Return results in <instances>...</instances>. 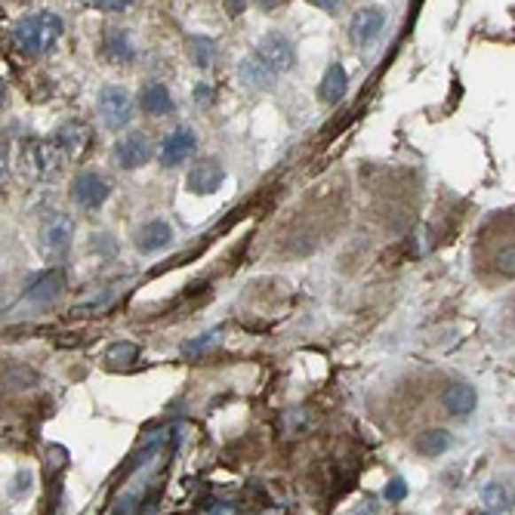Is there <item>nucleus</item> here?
Wrapping results in <instances>:
<instances>
[{
  "label": "nucleus",
  "instance_id": "nucleus-1",
  "mask_svg": "<svg viewBox=\"0 0 515 515\" xmlns=\"http://www.w3.org/2000/svg\"><path fill=\"white\" fill-rule=\"evenodd\" d=\"M62 31H66V22H62L56 12L37 10L16 22V28H12V43H16L25 56H47L50 50L59 43Z\"/></svg>",
  "mask_w": 515,
  "mask_h": 515
},
{
  "label": "nucleus",
  "instance_id": "nucleus-2",
  "mask_svg": "<svg viewBox=\"0 0 515 515\" xmlns=\"http://www.w3.org/2000/svg\"><path fill=\"white\" fill-rule=\"evenodd\" d=\"M133 112H137V105H133V96L127 93L124 87H118V83H108V87L99 90V99H96V114H99L102 127L105 130H124V127H130L133 121Z\"/></svg>",
  "mask_w": 515,
  "mask_h": 515
},
{
  "label": "nucleus",
  "instance_id": "nucleus-3",
  "mask_svg": "<svg viewBox=\"0 0 515 515\" xmlns=\"http://www.w3.org/2000/svg\"><path fill=\"white\" fill-rule=\"evenodd\" d=\"M254 56H260L266 66H272L278 74H285V72H293L296 66V43L285 31H269V35H262L256 41Z\"/></svg>",
  "mask_w": 515,
  "mask_h": 515
},
{
  "label": "nucleus",
  "instance_id": "nucleus-4",
  "mask_svg": "<svg viewBox=\"0 0 515 515\" xmlns=\"http://www.w3.org/2000/svg\"><path fill=\"white\" fill-rule=\"evenodd\" d=\"M74 238V220L62 210H50L47 216L41 220V247L43 254L50 256H62L68 254Z\"/></svg>",
  "mask_w": 515,
  "mask_h": 515
},
{
  "label": "nucleus",
  "instance_id": "nucleus-5",
  "mask_svg": "<svg viewBox=\"0 0 515 515\" xmlns=\"http://www.w3.org/2000/svg\"><path fill=\"white\" fill-rule=\"evenodd\" d=\"M225 183V167L216 158H201L189 167V176H185V189L191 195H216Z\"/></svg>",
  "mask_w": 515,
  "mask_h": 515
},
{
  "label": "nucleus",
  "instance_id": "nucleus-6",
  "mask_svg": "<svg viewBox=\"0 0 515 515\" xmlns=\"http://www.w3.org/2000/svg\"><path fill=\"white\" fill-rule=\"evenodd\" d=\"M386 28V10L383 6H362L349 22V41L355 47H371Z\"/></svg>",
  "mask_w": 515,
  "mask_h": 515
},
{
  "label": "nucleus",
  "instance_id": "nucleus-7",
  "mask_svg": "<svg viewBox=\"0 0 515 515\" xmlns=\"http://www.w3.org/2000/svg\"><path fill=\"white\" fill-rule=\"evenodd\" d=\"M108 195H112V189H108V183L99 173H81V176H74L72 198L83 210H99L108 201Z\"/></svg>",
  "mask_w": 515,
  "mask_h": 515
},
{
  "label": "nucleus",
  "instance_id": "nucleus-8",
  "mask_svg": "<svg viewBox=\"0 0 515 515\" xmlns=\"http://www.w3.org/2000/svg\"><path fill=\"white\" fill-rule=\"evenodd\" d=\"M195 148H198L195 130H191V127H176V130L164 139V145H160V164L164 167L185 164V160L195 154Z\"/></svg>",
  "mask_w": 515,
  "mask_h": 515
},
{
  "label": "nucleus",
  "instance_id": "nucleus-9",
  "mask_svg": "<svg viewBox=\"0 0 515 515\" xmlns=\"http://www.w3.org/2000/svg\"><path fill=\"white\" fill-rule=\"evenodd\" d=\"M114 160H118L121 170H137L152 158V143H148L145 133H127L124 139L114 143Z\"/></svg>",
  "mask_w": 515,
  "mask_h": 515
},
{
  "label": "nucleus",
  "instance_id": "nucleus-10",
  "mask_svg": "<svg viewBox=\"0 0 515 515\" xmlns=\"http://www.w3.org/2000/svg\"><path fill=\"white\" fill-rule=\"evenodd\" d=\"M278 72H275L272 66H266V62L260 59V56L250 53L247 59L238 66V81L244 83L247 90H256V93H262V90H272L275 83H278Z\"/></svg>",
  "mask_w": 515,
  "mask_h": 515
},
{
  "label": "nucleus",
  "instance_id": "nucleus-11",
  "mask_svg": "<svg viewBox=\"0 0 515 515\" xmlns=\"http://www.w3.org/2000/svg\"><path fill=\"white\" fill-rule=\"evenodd\" d=\"M441 408L450 417H469L479 408V395L469 383H450L441 395Z\"/></svg>",
  "mask_w": 515,
  "mask_h": 515
},
{
  "label": "nucleus",
  "instance_id": "nucleus-12",
  "mask_svg": "<svg viewBox=\"0 0 515 515\" xmlns=\"http://www.w3.org/2000/svg\"><path fill=\"white\" fill-rule=\"evenodd\" d=\"M139 108H143L148 118H167V114H173L176 105H173V96L164 83H148V87H143V93H139Z\"/></svg>",
  "mask_w": 515,
  "mask_h": 515
},
{
  "label": "nucleus",
  "instance_id": "nucleus-13",
  "mask_svg": "<svg viewBox=\"0 0 515 515\" xmlns=\"http://www.w3.org/2000/svg\"><path fill=\"white\" fill-rule=\"evenodd\" d=\"M62 287H66V275L62 272H47L35 281V285L25 291V300L35 302V306H50L53 300H59Z\"/></svg>",
  "mask_w": 515,
  "mask_h": 515
},
{
  "label": "nucleus",
  "instance_id": "nucleus-14",
  "mask_svg": "<svg viewBox=\"0 0 515 515\" xmlns=\"http://www.w3.org/2000/svg\"><path fill=\"white\" fill-rule=\"evenodd\" d=\"M170 241H173V229H170V222H164V220L145 222L143 229H139V235H137V247L143 250V254H154V250H164Z\"/></svg>",
  "mask_w": 515,
  "mask_h": 515
},
{
  "label": "nucleus",
  "instance_id": "nucleus-15",
  "mask_svg": "<svg viewBox=\"0 0 515 515\" xmlns=\"http://www.w3.org/2000/svg\"><path fill=\"white\" fill-rule=\"evenodd\" d=\"M105 53L112 62H133L137 59V41H133L130 31L112 28L105 35Z\"/></svg>",
  "mask_w": 515,
  "mask_h": 515
},
{
  "label": "nucleus",
  "instance_id": "nucleus-16",
  "mask_svg": "<svg viewBox=\"0 0 515 515\" xmlns=\"http://www.w3.org/2000/svg\"><path fill=\"white\" fill-rule=\"evenodd\" d=\"M450 444H454V439H450L448 429H426V433L417 435L414 448H417V454H423V456H441L450 450Z\"/></svg>",
  "mask_w": 515,
  "mask_h": 515
},
{
  "label": "nucleus",
  "instance_id": "nucleus-17",
  "mask_svg": "<svg viewBox=\"0 0 515 515\" xmlns=\"http://www.w3.org/2000/svg\"><path fill=\"white\" fill-rule=\"evenodd\" d=\"M185 50H189L191 66L198 68H214V62L220 59V47H216L214 37H189Z\"/></svg>",
  "mask_w": 515,
  "mask_h": 515
},
{
  "label": "nucleus",
  "instance_id": "nucleus-18",
  "mask_svg": "<svg viewBox=\"0 0 515 515\" xmlns=\"http://www.w3.org/2000/svg\"><path fill=\"white\" fill-rule=\"evenodd\" d=\"M346 90H349V74H346V68L339 66V62H333V66L327 68L324 81H321V96H324L327 102H339L346 96Z\"/></svg>",
  "mask_w": 515,
  "mask_h": 515
},
{
  "label": "nucleus",
  "instance_id": "nucleus-19",
  "mask_svg": "<svg viewBox=\"0 0 515 515\" xmlns=\"http://www.w3.org/2000/svg\"><path fill=\"white\" fill-rule=\"evenodd\" d=\"M481 503L488 512H512V491L500 481H491L481 488Z\"/></svg>",
  "mask_w": 515,
  "mask_h": 515
},
{
  "label": "nucleus",
  "instance_id": "nucleus-20",
  "mask_svg": "<svg viewBox=\"0 0 515 515\" xmlns=\"http://www.w3.org/2000/svg\"><path fill=\"white\" fill-rule=\"evenodd\" d=\"M281 429H285L287 439H300V435H306L308 429H312V414H308L306 408L285 410V417H281Z\"/></svg>",
  "mask_w": 515,
  "mask_h": 515
},
{
  "label": "nucleus",
  "instance_id": "nucleus-21",
  "mask_svg": "<svg viewBox=\"0 0 515 515\" xmlns=\"http://www.w3.org/2000/svg\"><path fill=\"white\" fill-rule=\"evenodd\" d=\"M83 139H87V130H83L81 124H68L66 130L56 133L53 148H66V154H72V152H77V148L83 145Z\"/></svg>",
  "mask_w": 515,
  "mask_h": 515
},
{
  "label": "nucleus",
  "instance_id": "nucleus-22",
  "mask_svg": "<svg viewBox=\"0 0 515 515\" xmlns=\"http://www.w3.org/2000/svg\"><path fill=\"white\" fill-rule=\"evenodd\" d=\"M216 346H220V333H204V337L183 343V355H185V358H201L204 352L216 349Z\"/></svg>",
  "mask_w": 515,
  "mask_h": 515
},
{
  "label": "nucleus",
  "instance_id": "nucleus-23",
  "mask_svg": "<svg viewBox=\"0 0 515 515\" xmlns=\"http://www.w3.org/2000/svg\"><path fill=\"white\" fill-rule=\"evenodd\" d=\"M133 358H137V346H130V343H118L112 352H108V362L121 364V368H124L127 362H133Z\"/></svg>",
  "mask_w": 515,
  "mask_h": 515
},
{
  "label": "nucleus",
  "instance_id": "nucleus-24",
  "mask_svg": "<svg viewBox=\"0 0 515 515\" xmlns=\"http://www.w3.org/2000/svg\"><path fill=\"white\" fill-rule=\"evenodd\" d=\"M28 491H31V472H28V469H22V472H19L16 479H12V485H10V497H12V500H22Z\"/></svg>",
  "mask_w": 515,
  "mask_h": 515
},
{
  "label": "nucleus",
  "instance_id": "nucleus-25",
  "mask_svg": "<svg viewBox=\"0 0 515 515\" xmlns=\"http://www.w3.org/2000/svg\"><path fill=\"white\" fill-rule=\"evenodd\" d=\"M96 10H105V12H124L133 6V0H90Z\"/></svg>",
  "mask_w": 515,
  "mask_h": 515
},
{
  "label": "nucleus",
  "instance_id": "nucleus-26",
  "mask_svg": "<svg viewBox=\"0 0 515 515\" xmlns=\"http://www.w3.org/2000/svg\"><path fill=\"white\" fill-rule=\"evenodd\" d=\"M404 494H408V485L402 479H392L389 488H386V500H392V503H402Z\"/></svg>",
  "mask_w": 515,
  "mask_h": 515
},
{
  "label": "nucleus",
  "instance_id": "nucleus-27",
  "mask_svg": "<svg viewBox=\"0 0 515 515\" xmlns=\"http://www.w3.org/2000/svg\"><path fill=\"white\" fill-rule=\"evenodd\" d=\"M512 260H515L512 244H506V247L497 254V269H500V272H503V275H512V269H515V266H512Z\"/></svg>",
  "mask_w": 515,
  "mask_h": 515
},
{
  "label": "nucleus",
  "instance_id": "nucleus-28",
  "mask_svg": "<svg viewBox=\"0 0 515 515\" xmlns=\"http://www.w3.org/2000/svg\"><path fill=\"white\" fill-rule=\"evenodd\" d=\"M308 4H315L318 10H327V12H337L339 6L346 4V0H308Z\"/></svg>",
  "mask_w": 515,
  "mask_h": 515
},
{
  "label": "nucleus",
  "instance_id": "nucleus-29",
  "mask_svg": "<svg viewBox=\"0 0 515 515\" xmlns=\"http://www.w3.org/2000/svg\"><path fill=\"white\" fill-rule=\"evenodd\" d=\"M204 512H235V506L225 503V500H210L207 510H204Z\"/></svg>",
  "mask_w": 515,
  "mask_h": 515
},
{
  "label": "nucleus",
  "instance_id": "nucleus-30",
  "mask_svg": "<svg viewBox=\"0 0 515 515\" xmlns=\"http://www.w3.org/2000/svg\"><path fill=\"white\" fill-rule=\"evenodd\" d=\"M281 4H285V0H256L260 10H275V6H281Z\"/></svg>",
  "mask_w": 515,
  "mask_h": 515
},
{
  "label": "nucleus",
  "instance_id": "nucleus-31",
  "mask_svg": "<svg viewBox=\"0 0 515 515\" xmlns=\"http://www.w3.org/2000/svg\"><path fill=\"white\" fill-rule=\"evenodd\" d=\"M4 96H6V83L0 81V105H4Z\"/></svg>",
  "mask_w": 515,
  "mask_h": 515
},
{
  "label": "nucleus",
  "instance_id": "nucleus-32",
  "mask_svg": "<svg viewBox=\"0 0 515 515\" xmlns=\"http://www.w3.org/2000/svg\"><path fill=\"white\" fill-rule=\"evenodd\" d=\"M6 176V167H4V160H0V179H4Z\"/></svg>",
  "mask_w": 515,
  "mask_h": 515
}]
</instances>
